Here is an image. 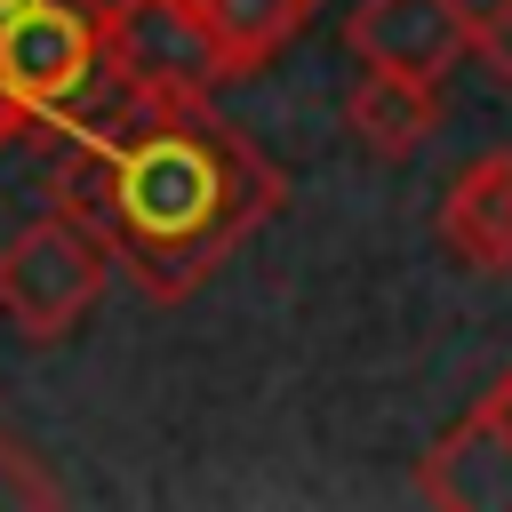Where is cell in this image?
<instances>
[{
  "instance_id": "6da1fadb",
  "label": "cell",
  "mask_w": 512,
  "mask_h": 512,
  "mask_svg": "<svg viewBox=\"0 0 512 512\" xmlns=\"http://www.w3.org/2000/svg\"><path fill=\"white\" fill-rule=\"evenodd\" d=\"M232 152L200 144V136H144L104 168V208L120 224V248L136 256L152 296H176L208 272V256L232 240L240 208H232Z\"/></svg>"
},
{
  "instance_id": "7a4b0ae2",
  "label": "cell",
  "mask_w": 512,
  "mask_h": 512,
  "mask_svg": "<svg viewBox=\"0 0 512 512\" xmlns=\"http://www.w3.org/2000/svg\"><path fill=\"white\" fill-rule=\"evenodd\" d=\"M104 240L80 232L72 216H40L24 232L0 240V320L32 344H56L88 320V304L104 296Z\"/></svg>"
},
{
  "instance_id": "3957f363",
  "label": "cell",
  "mask_w": 512,
  "mask_h": 512,
  "mask_svg": "<svg viewBox=\"0 0 512 512\" xmlns=\"http://www.w3.org/2000/svg\"><path fill=\"white\" fill-rule=\"evenodd\" d=\"M104 64V32L80 0H24L0 16V96L24 112H48L80 96Z\"/></svg>"
},
{
  "instance_id": "277c9868",
  "label": "cell",
  "mask_w": 512,
  "mask_h": 512,
  "mask_svg": "<svg viewBox=\"0 0 512 512\" xmlns=\"http://www.w3.org/2000/svg\"><path fill=\"white\" fill-rule=\"evenodd\" d=\"M96 32H104V56L144 88L192 96V88L224 80V56H216V40H208L192 0H112L96 16Z\"/></svg>"
},
{
  "instance_id": "5b68a950",
  "label": "cell",
  "mask_w": 512,
  "mask_h": 512,
  "mask_svg": "<svg viewBox=\"0 0 512 512\" xmlns=\"http://www.w3.org/2000/svg\"><path fill=\"white\" fill-rule=\"evenodd\" d=\"M344 48L368 72H400V80H448V64L472 48V8L464 0H360L344 24Z\"/></svg>"
},
{
  "instance_id": "8992f818",
  "label": "cell",
  "mask_w": 512,
  "mask_h": 512,
  "mask_svg": "<svg viewBox=\"0 0 512 512\" xmlns=\"http://www.w3.org/2000/svg\"><path fill=\"white\" fill-rule=\"evenodd\" d=\"M432 232L464 272H512V152H480L472 168H456Z\"/></svg>"
},
{
  "instance_id": "52a82bcc",
  "label": "cell",
  "mask_w": 512,
  "mask_h": 512,
  "mask_svg": "<svg viewBox=\"0 0 512 512\" xmlns=\"http://www.w3.org/2000/svg\"><path fill=\"white\" fill-rule=\"evenodd\" d=\"M344 128L376 152V160H408L432 128H440V88L432 80H400V72H368L344 104Z\"/></svg>"
},
{
  "instance_id": "ba28073f",
  "label": "cell",
  "mask_w": 512,
  "mask_h": 512,
  "mask_svg": "<svg viewBox=\"0 0 512 512\" xmlns=\"http://www.w3.org/2000/svg\"><path fill=\"white\" fill-rule=\"evenodd\" d=\"M192 8H200L208 40H216L224 72H256V64H272V56L312 24V0H192Z\"/></svg>"
},
{
  "instance_id": "9c48e42d",
  "label": "cell",
  "mask_w": 512,
  "mask_h": 512,
  "mask_svg": "<svg viewBox=\"0 0 512 512\" xmlns=\"http://www.w3.org/2000/svg\"><path fill=\"white\" fill-rule=\"evenodd\" d=\"M472 48H480V64H488V80L512 96V0H488L480 16H472Z\"/></svg>"
},
{
  "instance_id": "30bf717a",
  "label": "cell",
  "mask_w": 512,
  "mask_h": 512,
  "mask_svg": "<svg viewBox=\"0 0 512 512\" xmlns=\"http://www.w3.org/2000/svg\"><path fill=\"white\" fill-rule=\"evenodd\" d=\"M464 440H504V448H512V368L496 376V392H488V400L464 416V432H456L448 448H464Z\"/></svg>"
},
{
  "instance_id": "8fae6325",
  "label": "cell",
  "mask_w": 512,
  "mask_h": 512,
  "mask_svg": "<svg viewBox=\"0 0 512 512\" xmlns=\"http://www.w3.org/2000/svg\"><path fill=\"white\" fill-rule=\"evenodd\" d=\"M8 8H24V0H0V16H8Z\"/></svg>"
}]
</instances>
